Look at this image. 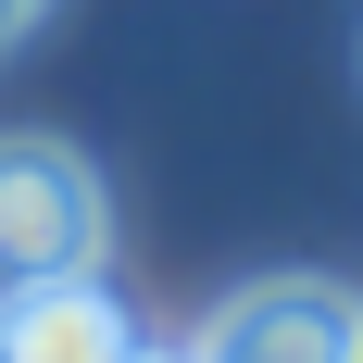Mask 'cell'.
<instances>
[{
  "mask_svg": "<svg viewBox=\"0 0 363 363\" xmlns=\"http://www.w3.org/2000/svg\"><path fill=\"white\" fill-rule=\"evenodd\" d=\"M138 363H188V351H138Z\"/></svg>",
  "mask_w": 363,
  "mask_h": 363,
  "instance_id": "cell-5",
  "label": "cell"
},
{
  "mask_svg": "<svg viewBox=\"0 0 363 363\" xmlns=\"http://www.w3.org/2000/svg\"><path fill=\"white\" fill-rule=\"evenodd\" d=\"M0 363H138V326L101 276H63V289L0 313Z\"/></svg>",
  "mask_w": 363,
  "mask_h": 363,
  "instance_id": "cell-3",
  "label": "cell"
},
{
  "mask_svg": "<svg viewBox=\"0 0 363 363\" xmlns=\"http://www.w3.org/2000/svg\"><path fill=\"white\" fill-rule=\"evenodd\" d=\"M101 238H113L101 176L63 138H0V313L63 276H101Z\"/></svg>",
  "mask_w": 363,
  "mask_h": 363,
  "instance_id": "cell-1",
  "label": "cell"
},
{
  "mask_svg": "<svg viewBox=\"0 0 363 363\" xmlns=\"http://www.w3.org/2000/svg\"><path fill=\"white\" fill-rule=\"evenodd\" d=\"M188 363H363V301L326 276H263L201 326Z\"/></svg>",
  "mask_w": 363,
  "mask_h": 363,
  "instance_id": "cell-2",
  "label": "cell"
},
{
  "mask_svg": "<svg viewBox=\"0 0 363 363\" xmlns=\"http://www.w3.org/2000/svg\"><path fill=\"white\" fill-rule=\"evenodd\" d=\"M26 13H38V0H0V50H13V38H26Z\"/></svg>",
  "mask_w": 363,
  "mask_h": 363,
  "instance_id": "cell-4",
  "label": "cell"
}]
</instances>
